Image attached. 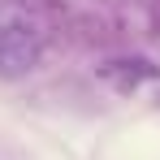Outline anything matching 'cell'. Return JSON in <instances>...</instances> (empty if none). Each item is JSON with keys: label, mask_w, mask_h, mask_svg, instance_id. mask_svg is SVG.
Listing matches in <instances>:
<instances>
[{"label": "cell", "mask_w": 160, "mask_h": 160, "mask_svg": "<svg viewBox=\"0 0 160 160\" xmlns=\"http://www.w3.org/2000/svg\"><path fill=\"white\" fill-rule=\"evenodd\" d=\"M156 104H160V91H156Z\"/></svg>", "instance_id": "3"}, {"label": "cell", "mask_w": 160, "mask_h": 160, "mask_svg": "<svg viewBox=\"0 0 160 160\" xmlns=\"http://www.w3.org/2000/svg\"><path fill=\"white\" fill-rule=\"evenodd\" d=\"M100 78L112 91H138L143 82H160V65H152L147 56H121V61L100 65Z\"/></svg>", "instance_id": "2"}, {"label": "cell", "mask_w": 160, "mask_h": 160, "mask_svg": "<svg viewBox=\"0 0 160 160\" xmlns=\"http://www.w3.org/2000/svg\"><path fill=\"white\" fill-rule=\"evenodd\" d=\"M43 61V30L26 18L0 22V82H22Z\"/></svg>", "instance_id": "1"}]
</instances>
